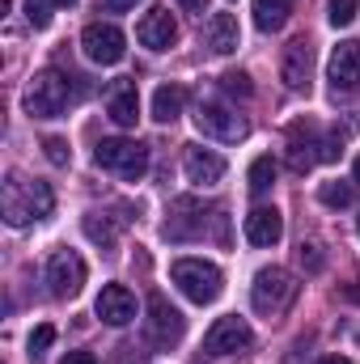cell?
<instances>
[{"label": "cell", "mask_w": 360, "mask_h": 364, "mask_svg": "<svg viewBox=\"0 0 360 364\" xmlns=\"http://www.w3.org/2000/svg\"><path fill=\"white\" fill-rule=\"evenodd\" d=\"M55 212V191L51 182L38 178H21V174H9L4 191H0V216L13 225V229H26L34 220H47Z\"/></svg>", "instance_id": "obj_1"}, {"label": "cell", "mask_w": 360, "mask_h": 364, "mask_svg": "<svg viewBox=\"0 0 360 364\" xmlns=\"http://www.w3.org/2000/svg\"><path fill=\"white\" fill-rule=\"evenodd\" d=\"M339 153H344L339 132L327 136V140H318V127L309 119H297L288 127V170L292 174H305L314 161H339Z\"/></svg>", "instance_id": "obj_2"}, {"label": "cell", "mask_w": 360, "mask_h": 364, "mask_svg": "<svg viewBox=\"0 0 360 364\" xmlns=\"http://www.w3.org/2000/svg\"><path fill=\"white\" fill-rule=\"evenodd\" d=\"M297 292H301V284L292 279V272H284V267H263V272L255 275V284H250V305H255V314H263V318H280V314L292 309Z\"/></svg>", "instance_id": "obj_3"}, {"label": "cell", "mask_w": 360, "mask_h": 364, "mask_svg": "<svg viewBox=\"0 0 360 364\" xmlns=\"http://www.w3.org/2000/svg\"><path fill=\"white\" fill-rule=\"evenodd\" d=\"M170 279L179 284V292L186 301H195V305H212L216 296H221V288H225V275L216 263H203V259H179L174 267H170Z\"/></svg>", "instance_id": "obj_4"}, {"label": "cell", "mask_w": 360, "mask_h": 364, "mask_svg": "<svg viewBox=\"0 0 360 364\" xmlns=\"http://www.w3.org/2000/svg\"><path fill=\"white\" fill-rule=\"evenodd\" d=\"M68 97H73V81H68L64 73H55V68H43V73H34V81L26 85V114H34V119H55V114H64Z\"/></svg>", "instance_id": "obj_5"}, {"label": "cell", "mask_w": 360, "mask_h": 364, "mask_svg": "<svg viewBox=\"0 0 360 364\" xmlns=\"http://www.w3.org/2000/svg\"><path fill=\"white\" fill-rule=\"evenodd\" d=\"M93 161L110 174H119L123 182H140L149 174V149L136 140H102L93 149Z\"/></svg>", "instance_id": "obj_6"}, {"label": "cell", "mask_w": 360, "mask_h": 364, "mask_svg": "<svg viewBox=\"0 0 360 364\" xmlns=\"http://www.w3.org/2000/svg\"><path fill=\"white\" fill-rule=\"evenodd\" d=\"M195 127L212 140H225V144H238V140L250 136V123L238 110H229L225 102H199L195 106Z\"/></svg>", "instance_id": "obj_7"}, {"label": "cell", "mask_w": 360, "mask_h": 364, "mask_svg": "<svg viewBox=\"0 0 360 364\" xmlns=\"http://www.w3.org/2000/svg\"><path fill=\"white\" fill-rule=\"evenodd\" d=\"M47 284H51V296L73 301L85 288V259L77 250H55L47 259Z\"/></svg>", "instance_id": "obj_8"}, {"label": "cell", "mask_w": 360, "mask_h": 364, "mask_svg": "<svg viewBox=\"0 0 360 364\" xmlns=\"http://www.w3.org/2000/svg\"><path fill=\"white\" fill-rule=\"evenodd\" d=\"M250 343H255V335H250L246 318H238V314L216 318L208 326V335H203V352L208 356H233V352H246Z\"/></svg>", "instance_id": "obj_9"}, {"label": "cell", "mask_w": 360, "mask_h": 364, "mask_svg": "<svg viewBox=\"0 0 360 364\" xmlns=\"http://www.w3.org/2000/svg\"><path fill=\"white\" fill-rule=\"evenodd\" d=\"M81 51L90 55L93 64H119V60L127 55V38H123V30L110 26V21H90L85 34H81Z\"/></svg>", "instance_id": "obj_10"}, {"label": "cell", "mask_w": 360, "mask_h": 364, "mask_svg": "<svg viewBox=\"0 0 360 364\" xmlns=\"http://www.w3.org/2000/svg\"><path fill=\"white\" fill-rule=\"evenodd\" d=\"M203 203L199 199H191V195H182L170 203V216H166V225H162V233L170 237V242H191V237H199L203 233Z\"/></svg>", "instance_id": "obj_11"}, {"label": "cell", "mask_w": 360, "mask_h": 364, "mask_svg": "<svg viewBox=\"0 0 360 364\" xmlns=\"http://www.w3.org/2000/svg\"><path fill=\"white\" fill-rule=\"evenodd\" d=\"M327 81H331V93H335V97L360 90V43H339V47L331 51Z\"/></svg>", "instance_id": "obj_12"}, {"label": "cell", "mask_w": 360, "mask_h": 364, "mask_svg": "<svg viewBox=\"0 0 360 364\" xmlns=\"http://www.w3.org/2000/svg\"><path fill=\"white\" fill-rule=\"evenodd\" d=\"M182 331H186L182 314L162 296V292H153V296H149V339H153L157 348H170V343L182 339Z\"/></svg>", "instance_id": "obj_13"}, {"label": "cell", "mask_w": 360, "mask_h": 364, "mask_svg": "<svg viewBox=\"0 0 360 364\" xmlns=\"http://www.w3.org/2000/svg\"><path fill=\"white\" fill-rule=\"evenodd\" d=\"M280 77H284V85L292 93L309 90V81H314V47H309V38H292V43L284 47Z\"/></svg>", "instance_id": "obj_14"}, {"label": "cell", "mask_w": 360, "mask_h": 364, "mask_svg": "<svg viewBox=\"0 0 360 364\" xmlns=\"http://www.w3.org/2000/svg\"><path fill=\"white\" fill-rule=\"evenodd\" d=\"M136 38H140V47H149V51H170V47L179 43V21H174V13H170V9H149V13L140 17V26H136Z\"/></svg>", "instance_id": "obj_15"}, {"label": "cell", "mask_w": 360, "mask_h": 364, "mask_svg": "<svg viewBox=\"0 0 360 364\" xmlns=\"http://www.w3.org/2000/svg\"><path fill=\"white\" fill-rule=\"evenodd\" d=\"M93 314H97L106 326H127V322L136 318V296H132V288L106 284V288L97 292V301H93Z\"/></svg>", "instance_id": "obj_16"}, {"label": "cell", "mask_w": 360, "mask_h": 364, "mask_svg": "<svg viewBox=\"0 0 360 364\" xmlns=\"http://www.w3.org/2000/svg\"><path fill=\"white\" fill-rule=\"evenodd\" d=\"M182 170H186V182H195V186H216L225 178V157L212 149H186Z\"/></svg>", "instance_id": "obj_17"}, {"label": "cell", "mask_w": 360, "mask_h": 364, "mask_svg": "<svg viewBox=\"0 0 360 364\" xmlns=\"http://www.w3.org/2000/svg\"><path fill=\"white\" fill-rule=\"evenodd\" d=\"M284 237V216L275 208H255L246 216V242L250 246H275Z\"/></svg>", "instance_id": "obj_18"}, {"label": "cell", "mask_w": 360, "mask_h": 364, "mask_svg": "<svg viewBox=\"0 0 360 364\" xmlns=\"http://www.w3.org/2000/svg\"><path fill=\"white\" fill-rule=\"evenodd\" d=\"M203 38H208V47H212L216 55L238 51V43H242L238 17H233V13H212V17H208V26H203Z\"/></svg>", "instance_id": "obj_19"}, {"label": "cell", "mask_w": 360, "mask_h": 364, "mask_svg": "<svg viewBox=\"0 0 360 364\" xmlns=\"http://www.w3.org/2000/svg\"><path fill=\"white\" fill-rule=\"evenodd\" d=\"M106 114H110L119 127H136V119H140V97H136V85H132V81H119V85L110 90Z\"/></svg>", "instance_id": "obj_20"}, {"label": "cell", "mask_w": 360, "mask_h": 364, "mask_svg": "<svg viewBox=\"0 0 360 364\" xmlns=\"http://www.w3.org/2000/svg\"><path fill=\"white\" fill-rule=\"evenodd\" d=\"M292 4L297 0H255V26L263 30V34H275V30H284L288 26V17H292Z\"/></svg>", "instance_id": "obj_21"}, {"label": "cell", "mask_w": 360, "mask_h": 364, "mask_svg": "<svg viewBox=\"0 0 360 364\" xmlns=\"http://www.w3.org/2000/svg\"><path fill=\"white\" fill-rule=\"evenodd\" d=\"M182 102H186V90L182 85H162L153 93V119L157 123H174L182 114Z\"/></svg>", "instance_id": "obj_22"}, {"label": "cell", "mask_w": 360, "mask_h": 364, "mask_svg": "<svg viewBox=\"0 0 360 364\" xmlns=\"http://www.w3.org/2000/svg\"><path fill=\"white\" fill-rule=\"evenodd\" d=\"M246 182H250V191H255V195L271 191V182H275V161H271V157H255V161H250V174H246Z\"/></svg>", "instance_id": "obj_23"}, {"label": "cell", "mask_w": 360, "mask_h": 364, "mask_svg": "<svg viewBox=\"0 0 360 364\" xmlns=\"http://www.w3.org/2000/svg\"><path fill=\"white\" fill-rule=\"evenodd\" d=\"M318 199L327 208H348L352 203V182H322L318 186Z\"/></svg>", "instance_id": "obj_24"}, {"label": "cell", "mask_w": 360, "mask_h": 364, "mask_svg": "<svg viewBox=\"0 0 360 364\" xmlns=\"http://www.w3.org/2000/svg\"><path fill=\"white\" fill-rule=\"evenodd\" d=\"M85 237L97 242V246H110V242H115V225H110L102 212H90V216H85Z\"/></svg>", "instance_id": "obj_25"}, {"label": "cell", "mask_w": 360, "mask_h": 364, "mask_svg": "<svg viewBox=\"0 0 360 364\" xmlns=\"http://www.w3.org/2000/svg\"><path fill=\"white\" fill-rule=\"evenodd\" d=\"M360 13V0H331L327 4V21L331 26H352Z\"/></svg>", "instance_id": "obj_26"}, {"label": "cell", "mask_w": 360, "mask_h": 364, "mask_svg": "<svg viewBox=\"0 0 360 364\" xmlns=\"http://www.w3.org/2000/svg\"><path fill=\"white\" fill-rule=\"evenodd\" d=\"M221 90L229 93V97H250L255 85H250V77H246V73H225V77H221Z\"/></svg>", "instance_id": "obj_27"}, {"label": "cell", "mask_w": 360, "mask_h": 364, "mask_svg": "<svg viewBox=\"0 0 360 364\" xmlns=\"http://www.w3.org/2000/svg\"><path fill=\"white\" fill-rule=\"evenodd\" d=\"M51 343H55V326H51V322H43V326L30 331V356H43Z\"/></svg>", "instance_id": "obj_28"}, {"label": "cell", "mask_w": 360, "mask_h": 364, "mask_svg": "<svg viewBox=\"0 0 360 364\" xmlns=\"http://www.w3.org/2000/svg\"><path fill=\"white\" fill-rule=\"evenodd\" d=\"M43 153H47L51 166H68V161H73V153H68V144H64L60 136H47V140H43Z\"/></svg>", "instance_id": "obj_29"}, {"label": "cell", "mask_w": 360, "mask_h": 364, "mask_svg": "<svg viewBox=\"0 0 360 364\" xmlns=\"http://www.w3.org/2000/svg\"><path fill=\"white\" fill-rule=\"evenodd\" d=\"M297 259H301V267H305V272H322V263H327V259H322V250H318L314 242H301V246H297Z\"/></svg>", "instance_id": "obj_30"}, {"label": "cell", "mask_w": 360, "mask_h": 364, "mask_svg": "<svg viewBox=\"0 0 360 364\" xmlns=\"http://www.w3.org/2000/svg\"><path fill=\"white\" fill-rule=\"evenodd\" d=\"M51 4H43V0H26V17H30V26L34 30H47L51 26V13H47Z\"/></svg>", "instance_id": "obj_31"}, {"label": "cell", "mask_w": 360, "mask_h": 364, "mask_svg": "<svg viewBox=\"0 0 360 364\" xmlns=\"http://www.w3.org/2000/svg\"><path fill=\"white\" fill-rule=\"evenodd\" d=\"M182 13H195V17H203L208 13V0H179Z\"/></svg>", "instance_id": "obj_32"}, {"label": "cell", "mask_w": 360, "mask_h": 364, "mask_svg": "<svg viewBox=\"0 0 360 364\" xmlns=\"http://www.w3.org/2000/svg\"><path fill=\"white\" fill-rule=\"evenodd\" d=\"M64 364H97V356H93V352H68Z\"/></svg>", "instance_id": "obj_33"}, {"label": "cell", "mask_w": 360, "mask_h": 364, "mask_svg": "<svg viewBox=\"0 0 360 364\" xmlns=\"http://www.w3.org/2000/svg\"><path fill=\"white\" fill-rule=\"evenodd\" d=\"M110 13H127V9H136V0H102Z\"/></svg>", "instance_id": "obj_34"}, {"label": "cell", "mask_w": 360, "mask_h": 364, "mask_svg": "<svg viewBox=\"0 0 360 364\" xmlns=\"http://www.w3.org/2000/svg\"><path fill=\"white\" fill-rule=\"evenodd\" d=\"M43 4H51V9H73L77 0H43Z\"/></svg>", "instance_id": "obj_35"}, {"label": "cell", "mask_w": 360, "mask_h": 364, "mask_svg": "<svg viewBox=\"0 0 360 364\" xmlns=\"http://www.w3.org/2000/svg\"><path fill=\"white\" fill-rule=\"evenodd\" d=\"M318 364H352V360H348V356H322Z\"/></svg>", "instance_id": "obj_36"}, {"label": "cell", "mask_w": 360, "mask_h": 364, "mask_svg": "<svg viewBox=\"0 0 360 364\" xmlns=\"http://www.w3.org/2000/svg\"><path fill=\"white\" fill-rule=\"evenodd\" d=\"M352 178H356V182H360V157H356V166H352Z\"/></svg>", "instance_id": "obj_37"}, {"label": "cell", "mask_w": 360, "mask_h": 364, "mask_svg": "<svg viewBox=\"0 0 360 364\" xmlns=\"http://www.w3.org/2000/svg\"><path fill=\"white\" fill-rule=\"evenodd\" d=\"M356 229H360V220H356Z\"/></svg>", "instance_id": "obj_38"}]
</instances>
